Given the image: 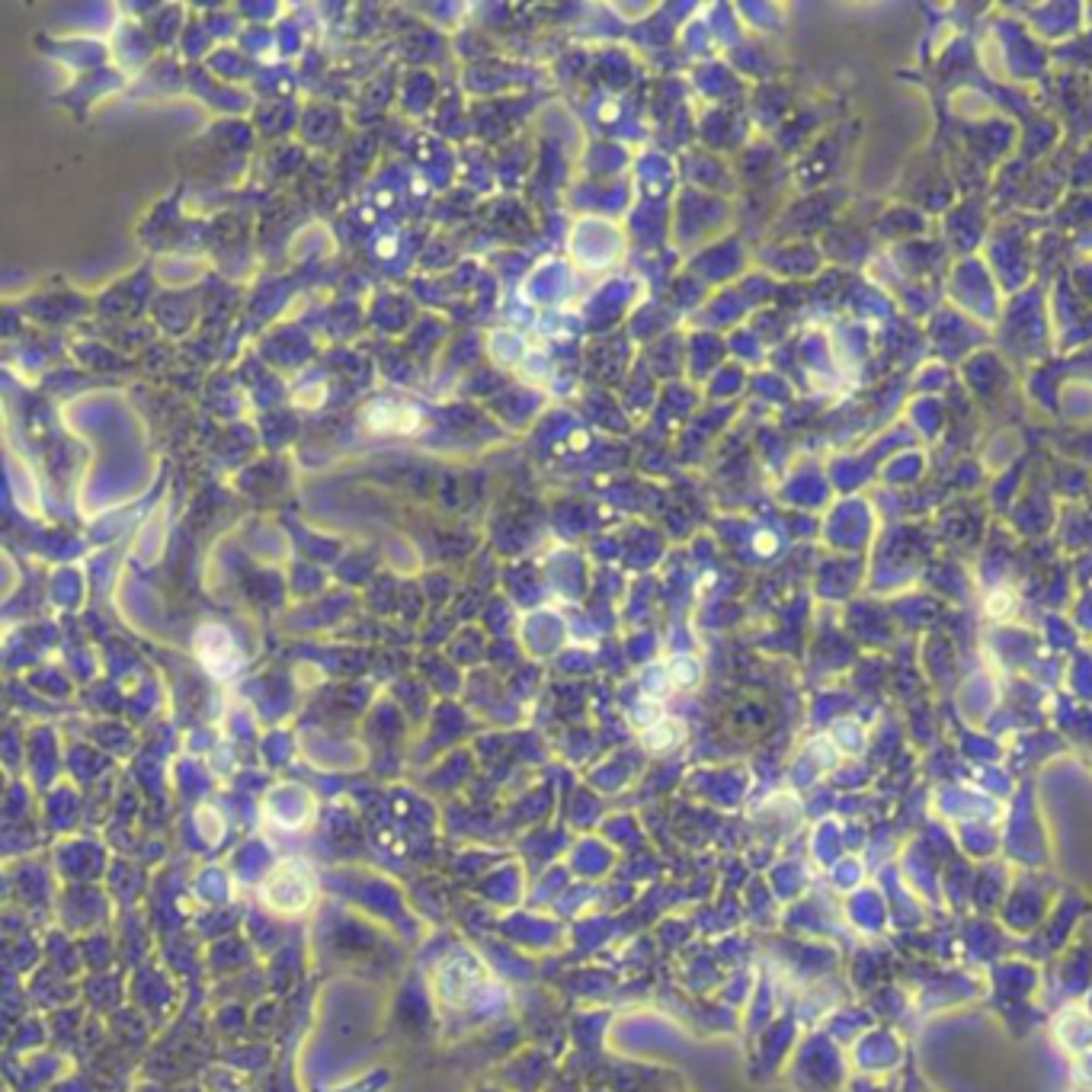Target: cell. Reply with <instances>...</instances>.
Listing matches in <instances>:
<instances>
[{
	"label": "cell",
	"instance_id": "6da1fadb",
	"mask_svg": "<svg viewBox=\"0 0 1092 1092\" xmlns=\"http://www.w3.org/2000/svg\"><path fill=\"white\" fill-rule=\"evenodd\" d=\"M1077 1070H1080V1080H1090L1092 1083V1048L1090 1051L1077 1054Z\"/></svg>",
	"mask_w": 1092,
	"mask_h": 1092
}]
</instances>
